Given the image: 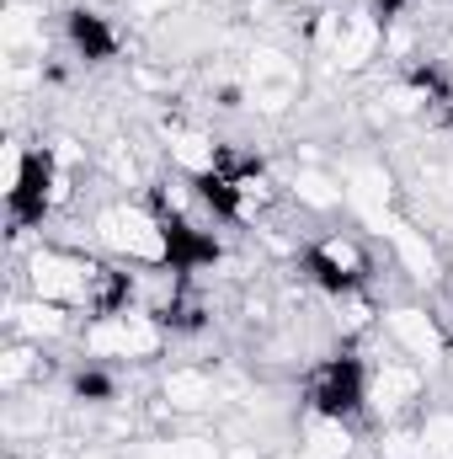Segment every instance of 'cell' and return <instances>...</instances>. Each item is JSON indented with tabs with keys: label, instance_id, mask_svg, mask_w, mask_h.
Returning <instances> with one entry per match:
<instances>
[{
	"label": "cell",
	"instance_id": "obj_1",
	"mask_svg": "<svg viewBox=\"0 0 453 459\" xmlns=\"http://www.w3.org/2000/svg\"><path fill=\"white\" fill-rule=\"evenodd\" d=\"M91 240L97 251H107L128 267H150V262H171L166 246V220L155 214V204L144 193H107L91 214Z\"/></svg>",
	"mask_w": 453,
	"mask_h": 459
},
{
	"label": "cell",
	"instance_id": "obj_2",
	"mask_svg": "<svg viewBox=\"0 0 453 459\" xmlns=\"http://www.w3.org/2000/svg\"><path fill=\"white\" fill-rule=\"evenodd\" d=\"M299 411L337 417V422H368V358L363 347H331L299 374Z\"/></svg>",
	"mask_w": 453,
	"mask_h": 459
},
{
	"label": "cell",
	"instance_id": "obj_3",
	"mask_svg": "<svg viewBox=\"0 0 453 459\" xmlns=\"http://www.w3.org/2000/svg\"><path fill=\"white\" fill-rule=\"evenodd\" d=\"M304 278L321 289V294H346V289H373V278H379V256H373V246L357 235V230H315L310 240H304Z\"/></svg>",
	"mask_w": 453,
	"mask_h": 459
},
{
	"label": "cell",
	"instance_id": "obj_4",
	"mask_svg": "<svg viewBox=\"0 0 453 459\" xmlns=\"http://www.w3.org/2000/svg\"><path fill=\"white\" fill-rule=\"evenodd\" d=\"M384 342L395 347L400 358L422 363L427 374H443L453 363V332L443 326V316L432 310V299H389L384 305V321H379Z\"/></svg>",
	"mask_w": 453,
	"mask_h": 459
},
{
	"label": "cell",
	"instance_id": "obj_5",
	"mask_svg": "<svg viewBox=\"0 0 453 459\" xmlns=\"http://www.w3.org/2000/svg\"><path fill=\"white\" fill-rule=\"evenodd\" d=\"M59 32H64L70 54L86 59V65H107V59H117V48H123L117 27L102 11H91V5H70V11L59 16Z\"/></svg>",
	"mask_w": 453,
	"mask_h": 459
},
{
	"label": "cell",
	"instance_id": "obj_6",
	"mask_svg": "<svg viewBox=\"0 0 453 459\" xmlns=\"http://www.w3.org/2000/svg\"><path fill=\"white\" fill-rule=\"evenodd\" d=\"M288 198H294L299 209H310V214H326V209H337V204H341V187H331V177H326V171L299 166V171H294V182H288Z\"/></svg>",
	"mask_w": 453,
	"mask_h": 459
}]
</instances>
